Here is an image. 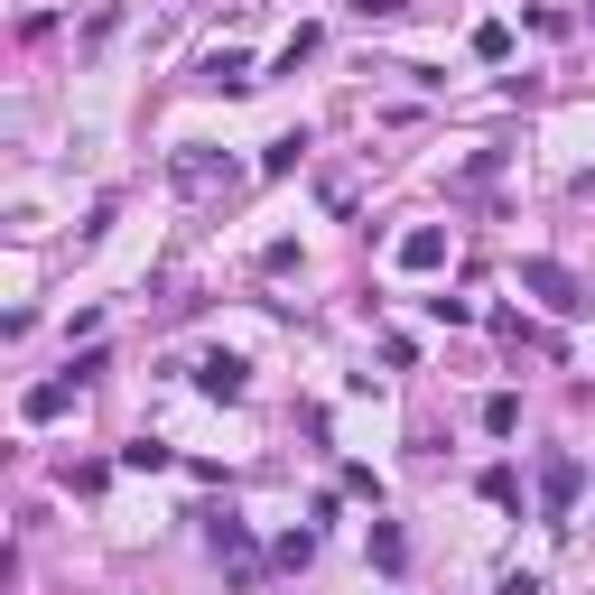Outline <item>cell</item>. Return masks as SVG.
<instances>
[{"label": "cell", "mask_w": 595, "mask_h": 595, "mask_svg": "<svg viewBox=\"0 0 595 595\" xmlns=\"http://www.w3.org/2000/svg\"><path fill=\"white\" fill-rule=\"evenodd\" d=\"M522 289H530V298H549L558 317H577V307H595V298L577 289V270H567V261H522Z\"/></svg>", "instance_id": "6da1fadb"}, {"label": "cell", "mask_w": 595, "mask_h": 595, "mask_svg": "<svg viewBox=\"0 0 595 595\" xmlns=\"http://www.w3.org/2000/svg\"><path fill=\"white\" fill-rule=\"evenodd\" d=\"M567 503H577V456H539V512L567 522Z\"/></svg>", "instance_id": "7a4b0ae2"}, {"label": "cell", "mask_w": 595, "mask_h": 595, "mask_svg": "<svg viewBox=\"0 0 595 595\" xmlns=\"http://www.w3.org/2000/svg\"><path fill=\"white\" fill-rule=\"evenodd\" d=\"M196 391H205V400H242V391H251V373L232 364V354H205V364H196Z\"/></svg>", "instance_id": "3957f363"}, {"label": "cell", "mask_w": 595, "mask_h": 595, "mask_svg": "<svg viewBox=\"0 0 595 595\" xmlns=\"http://www.w3.org/2000/svg\"><path fill=\"white\" fill-rule=\"evenodd\" d=\"M447 261V224H419V232H400V270H437Z\"/></svg>", "instance_id": "277c9868"}, {"label": "cell", "mask_w": 595, "mask_h": 595, "mask_svg": "<svg viewBox=\"0 0 595 595\" xmlns=\"http://www.w3.org/2000/svg\"><path fill=\"white\" fill-rule=\"evenodd\" d=\"M196 75H205L215 93H242V85H251V57H242V47H215V57H205Z\"/></svg>", "instance_id": "5b68a950"}, {"label": "cell", "mask_w": 595, "mask_h": 595, "mask_svg": "<svg viewBox=\"0 0 595 595\" xmlns=\"http://www.w3.org/2000/svg\"><path fill=\"white\" fill-rule=\"evenodd\" d=\"M177 187H187V196H205V187H232V168H215L205 149H187V159H177Z\"/></svg>", "instance_id": "8992f818"}, {"label": "cell", "mask_w": 595, "mask_h": 595, "mask_svg": "<svg viewBox=\"0 0 595 595\" xmlns=\"http://www.w3.org/2000/svg\"><path fill=\"white\" fill-rule=\"evenodd\" d=\"M373 567H381V577H400V567H409V539H400V522H373Z\"/></svg>", "instance_id": "52a82bcc"}, {"label": "cell", "mask_w": 595, "mask_h": 595, "mask_svg": "<svg viewBox=\"0 0 595 595\" xmlns=\"http://www.w3.org/2000/svg\"><path fill=\"white\" fill-rule=\"evenodd\" d=\"M75 391H85V381H38V391H29V419H57Z\"/></svg>", "instance_id": "ba28073f"}, {"label": "cell", "mask_w": 595, "mask_h": 595, "mask_svg": "<svg viewBox=\"0 0 595 595\" xmlns=\"http://www.w3.org/2000/svg\"><path fill=\"white\" fill-rule=\"evenodd\" d=\"M298 159H307V131H289V140H270V149H261V168H270V177H289Z\"/></svg>", "instance_id": "9c48e42d"}, {"label": "cell", "mask_w": 595, "mask_h": 595, "mask_svg": "<svg viewBox=\"0 0 595 595\" xmlns=\"http://www.w3.org/2000/svg\"><path fill=\"white\" fill-rule=\"evenodd\" d=\"M121 465H131V475H159L168 447H159V437H131V447H121Z\"/></svg>", "instance_id": "30bf717a"}, {"label": "cell", "mask_w": 595, "mask_h": 595, "mask_svg": "<svg viewBox=\"0 0 595 595\" xmlns=\"http://www.w3.org/2000/svg\"><path fill=\"white\" fill-rule=\"evenodd\" d=\"M484 428H494V437H512V428H522V400H512V391H494V400H484Z\"/></svg>", "instance_id": "8fae6325"}, {"label": "cell", "mask_w": 595, "mask_h": 595, "mask_svg": "<svg viewBox=\"0 0 595 595\" xmlns=\"http://www.w3.org/2000/svg\"><path fill=\"white\" fill-rule=\"evenodd\" d=\"M484 503H522V475H512V465H484Z\"/></svg>", "instance_id": "7c38bea8"}, {"label": "cell", "mask_w": 595, "mask_h": 595, "mask_svg": "<svg viewBox=\"0 0 595 595\" xmlns=\"http://www.w3.org/2000/svg\"><path fill=\"white\" fill-rule=\"evenodd\" d=\"M215 549H224V558H251V530L232 522V512H224V522H215Z\"/></svg>", "instance_id": "4fadbf2b"}, {"label": "cell", "mask_w": 595, "mask_h": 595, "mask_svg": "<svg viewBox=\"0 0 595 595\" xmlns=\"http://www.w3.org/2000/svg\"><path fill=\"white\" fill-rule=\"evenodd\" d=\"M345 10H364V19H381V10H391V0H345Z\"/></svg>", "instance_id": "5bb4252c"}]
</instances>
